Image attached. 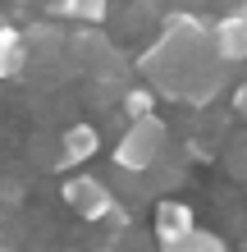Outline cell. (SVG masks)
Here are the masks:
<instances>
[{"mask_svg":"<svg viewBox=\"0 0 247 252\" xmlns=\"http://www.w3.org/2000/svg\"><path fill=\"white\" fill-rule=\"evenodd\" d=\"M0 248H5V243H0Z\"/></svg>","mask_w":247,"mask_h":252,"instance_id":"obj_13","label":"cell"},{"mask_svg":"<svg viewBox=\"0 0 247 252\" xmlns=\"http://www.w3.org/2000/svg\"><path fill=\"white\" fill-rule=\"evenodd\" d=\"M101 152V133L92 128V124H69L64 133H60V156H55V170H78V165H87Z\"/></svg>","mask_w":247,"mask_h":252,"instance_id":"obj_5","label":"cell"},{"mask_svg":"<svg viewBox=\"0 0 247 252\" xmlns=\"http://www.w3.org/2000/svg\"><path fill=\"white\" fill-rule=\"evenodd\" d=\"M211 41H215V60H220V64L247 60V9L220 19V23L211 28Z\"/></svg>","mask_w":247,"mask_h":252,"instance_id":"obj_6","label":"cell"},{"mask_svg":"<svg viewBox=\"0 0 247 252\" xmlns=\"http://www.w3.org/2000/svg\"><path fill=\"white\" fill-rule=\"evenodd\" d=\"M0 252H14V248H0Z\"/></svg>","mask_w":247,"mask_h":252,"instance_id":"obj_12","label":"cell"},{"mask_svg":"<svg viewBox=\"0 0 247 252\" xmlns=\"http://www.w3.org/2000/svg\"><path fill=\"white\" fill-rule=\"evenodd\" d=\"M156 243H161V252L165 248H179L183 239H192L197 234V220H192V206L188 202H174V197H165L161 206H156Z\"/></svg>","mask_w":247,"mask_h":252,"instance_id":"obj_4","label":"cell"},{"mask_svg":"<svg viewBox=\"0 0 247 252\" xmlns=\"http://www.w3.org/2000/svg\"><path fill=\"white\" fill-rule=\"evenodd\" d=\"M234 115H238V120H247V83L234 87Z\"/></svg>","mask_w":247,"mask_h":252,"instance_id":"obj_11","label":"cell"},{"mask_svg":"<svg viewBox=\"0 0 247 252\" xmlns=\"http://www.w3.org/2000/svg\"><path fill=\"white\" fill-rule=\"evenodd\" d=\"M64 202L74 206L82 220H110L119 211V202H114V192L106 179H96V174H74V179L64 184Z\"/></svg>","mask_w":247,"mask_h":252,"instance_id":"obj_3","label":"cell"},{"mask_svg":"<svg viewBox=\"0 0 247 252\" xmlns=\"http://www.w3.org/2000/svg\"><path fill=\"white\" fill-rule=\"evenodd\" d=\"M124 115H128V124L151 120V115H156V92H151V87H128V92H124Z\"/></svg>","mask_w":247,"mask_h":252,"instance_id":"obj_9","label":"cell"},{"mask_svg":"<svg viewBox=\"0 0 247 252\" xmlns=\"http://www.w3.org/2000/svg\"><path fill=\"white\" fill-rule=\"evenodd\" d=\"M206 51H215L206 28L192 14H169L165 37L142 55V69L161 92L179 96V101H211V92L224 83V64L206 60Z\"/></svg>","mask_w":247,"mask_h":252,"instance_id":"obj_1","label":"cell"},{"mask_svg":"<svg viewBox=\"0 0 247 252\" xmlns=\"http://www.w3.org/2000/svg\"><path fill=\"white\" fill-rule=\"evenodd\" d=\"M165 252H229L220 234H206V229H197L192 239H183L179 248H165Z\"/></svg>","mask_w":247,"mask_h":252,"instance_id":"obj_10","label":"cell"},{"mask_svg":"<svg viewBox=\"0 0 247 252\" xmlns=\"http://www.w3.org/2000/svg\"><path fill=\"white\" fill-rule=\"evenodd\" d=\"M106 9H110V0H55V14H64L74 23H101Z\"/></svg>","mask_w":247,"mask_h":252,"instance_id":"obj_8","label":"cell"},{"mask_svg":"<svg viewBox=\"0 0 247 252\" xmlns=\"http://www.w3.org/2000/svg\"><path fill=\"white\" fill-rule=\"evenodd\" d=\"M27 60H32L27 37H23L14 23H5V28H0V83H5V78H23Z\"/></svg>","mask_w":247,"mask_h":252,"instance_id":"obj_7","label":"cell"},{"mask_svg":"<svg viewBox=\"0 0 247 252\" xmlns=\"http://www.w3.org/2000/svg\"><path fill=\"white\" fill-rule=\"evenodd\" d=\"M161 152H165V124H161V115H151V120H137L124 128L119 147H114V165L128 174H147L161 160Z\"/></svg>","mask_w":247,"mask_h":252,"instance_id":"obj_2","label":"cell"}]
</instances>
